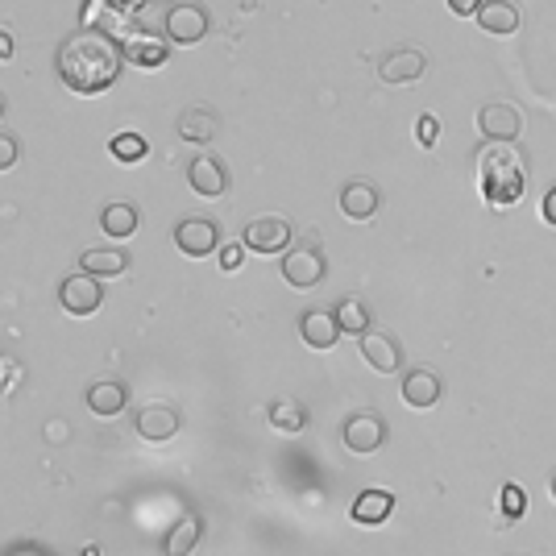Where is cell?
<instances>
[{
  "label": "cell",
  "instance_id": "cell-1",
  "mask_svg": "<svg viewBox=\"0 0 556 556\" xmlns=\"http://www.w3.org/2000/svg\"><path fill=\"white\" fill-rule=\"evenodd\" d=\"M121 42H113L104 30H75L59 46V79L79 96H96L113 88L121 75Z\"/></svg>",
  "mask_w": 556,
  "mask_h": 556
},
{
  "label": "cell",
  "instance_id": "cell-2",
  "mask_svg": "<svg viewBox=\"0 0 556 556\" xmlns=\"http://www.w3.org/2000/svg\"><path fill=\"white\" fill-rule=\"evenodd\" d=\"M478 175H482V191H486V200L494 208H507L523 196V183H527V171H523V158L515 146H503V142H494L482 150L478 158Z\"/></svg>",
  "mask_w": 556,
  "mask_h": 556
},
{
  "label": "cell",
  "instance_id": "cell-3",
  "mask_svg": "<svg viewBox=\"0 0 556 556\" xmlns=\"http://www.w3.org/2000/svg\"><path fill=\"white\" fill-rule=\"evenodd\" d=\"M162 30H166V42H175V46H196V42L208 38L212 17H208L200 5H191V0H175V5L166 9Z\"/></svg>",
  "mask_w": 556,
  "mask_h": 556
},
{
  "label": "cell",
  "instance_id": "cell-4",
  "mask_svg": "<svg viewBox=\"0 0 556 556\" xmlns=\"http://www.w3.org/2000/svg\"><path fill=\"white\" fill-rule=\"evenodd\" d=\"M59 303H63V312L71 316H92L100 312V303H104V287H100V278L92 274H71L63 278V287H59Z\"/></svg>",
  "mask_w": 556,
  "mask_h": 556
},
{
  "label": "cell",
  "instance_id": "cell-5",
  "mask_svg": "<svg viewBox=\"0 0 556 556\" xmlns=\"http://www.w3.org/2000/svg\"><path fill=\"white\" fill-rule=\"evenodd\" d=\"M341 440H345V449L357 453V457L378 453L382 444H386V424H382V415H370V411L349 415L345 428H341Z\"/></svg>",
  "mask_w": 556,
  "mask_h": 556
},
{
  "label": "cell",
  "instance_id": "cell-6",
  "mask_svg": "<svg viewBox=\"0 0 556 556\" xmlns=\"http://www.w3.org/2000/svg\"><path fill=\"white\" fill-rule=\"evenodd\" d=\"M324 254L316 245H303V249H287L283 254V278L291 287L299 291H308V287H320L324 283Z\"/></svg>",
  "mask_w": 556,
  "mask_h": 556
},
{
  "label": "cell",
  "instance_id": "cell-7",
  "mask_svg": "<svg viewBox=\"0 0 556 556\" xmlns=\"http://www.w3.org/2000/svg\"><path fill=\"white\" fill-rule=\"evenodd\" d=\"M175 245L183 249L187 258H208L220 249V229L216 220H204V216H187L175 225Z\"/></svg>",
  "mask_w": 556,
  "mask_h": 556
},
{
  "label": "cell",
  "instance_id": "cell-8",
  "mask_svg": "<svg viewBox=\"0 0 556 556\" xmlns=\"http://www.w3.org/2000/svg\"><path fill=\"white\" fill-rule=\"evenodd\" d=\"M137 436L150 440V444H166L171 436H179L183 428V415L171 407V403H146L142 411H137V420H133Z\"/></svg>",
  "mask_w": 556,
  "mask_h": 556
},
{
  "label": "cell",
  "instance_id": "cell-9",
  "mask_svg": "<svg viewBox=\"0 0 556 556\" xmlns=\"http://www.w3.org/2000/svg\"><path fill=\"white\" fill-rule=\"evenodd\" d=\"M254 254H287L291 245V225L283 216H258L245 225V237H241Z\"/></svg>",
  "mask_w": 556,
  "mask_h": 556
},
{
  "label": "cell",
  "instance_id": "cell-10",
  "mask_svg": "<svg viewBox=\"0 0 556 556\" xmlns=\"http://www.w3.org/2000/svg\"><path fill=\"white\" fill-rule=\"evenodd\" d=\"M428 59H424V50H415V46H395V50H386L382 59H378V79L382 83H415L424 75Z\"/></svg>",
  "mask_w": 556,
  "mask_h": 556
},
{
  "label": "cell",
  "instance_id": "cell-11",
  "mask_svg": "<svg viewBox=\"0 0 556 556\" xmlns=\"http://www.w3.org/2000/svg\"><path fill=\"white\" fill-rule=\"evenodd\" d=\"M361 357H366V366L378 370V374H395L403 366V349L391 332H378V328H366L361 332Z\"/></svg>",
  "mask_w": 556,
  "mask_h": 556
},
{
  "label": "cell",
  "instance_id": "cell-12",
  "mask_svg": "<svg viewBox=\"0 0 556 556\" xmlns=\"http://www.w3.org/2000/svg\"><path fill=\"white\" fill-rule=\"evenodd\" d=\"M187 179H191V187H196V196H204V200H216V196H225V191H229V171H225V162H220L216 154L191 158Z\"/></svg>",
  "mask_w": 556,
  "mask_h": 556
},
{
  "label": "cell",
  "instance_id": "cell-13",
  "mask_svg": "<svg viewBox=\"0 0 556 556\" xmlns=\"http://www.w3.org/2000/svg\"><path fill=\"white\" fill-rule=\"evenodd\" d=\"M478 129L486 142H515L523 129V113L515 104H486L478 113Z\"/></svg>",
  "mask_w": 556,
  "mask_h": 556
},
{
  "label": "cell",
  "instance_id": "cell-14",
  "mask_svg": "<svg viewBox=\"0 0 556 556\" xmlns=\"http://www.w3.org/2000/svg\"><path fill=\"white\" fill-rule=\"evenodd\" d=\"M444 395V382L432 374V370H407L403 374V403L415 407V411H428L436 407Z\"/></svg>",
  "mask_w": 556,
  "mask_h": 556
},
{
  "label": "cell",
  "instance_id": "cell-15",
  "mask_svg": "<svg viewBox=\"0 0 556 556\" xmlns=\"http://www.w3.org/2000/svg\"><path fill=\"white\" fill-rule=\"evenodd\" d=\"M474 17H478V25H482L486 34H498V38L515 34V30H519V21H523V13H519L515 0H482Z\"/></svg>",
  "mask_w": 556,
  "mask_h": 556
},
{
  "label": "cell",
  "instance_id": "cell-16",
  "mask_svg": "<svg viewBox=\"0 0 556 556\" xmlns=\"http://www.w3.org/2000/svg\"><path fill=\"white\" fill-rule=\"evenodd\" d=\"M378 208H382V196H378L374 183L353 179V183L341 187V212L349 220H370V216H378Z\"/></svg>",
  "mask_w": 556,
  "mask_h": 556
},
{
  "label": "cell",
  "instance_id": "cell-17",
  "mask_svg": "<svg viewBox=\"0 0 556 556\" xmlns=\"http://www.w3.org/2000/svg\"><path fill=\"white\" fill-rule=\"evenodd\" d=\"M391 511H395V494L391 490H361L357 498H353V523H361V527H378V523H386L391 519Z\"/></svg>",
  "mask_w": 556,
  "mask_h": 556
},
{
  "label": "cell",
  "instance_id": "cell-18",
  "mask_svg": "<svg viewBox=\"0 0 556 556\" xmlns=\"http://www.w3.org/2000/svg\"><path fill=\"white\" fill-rule=\"evenodd\" d=\"M299 332H303V341H308L312 349H332L341 341V324H337V316L332 312H324V308H316V312H303V320H299Z\"/></svg>",
  "mask_w": 556,
  "mask_h": 556
},
{
  "label": "cell",
  "instance_id": "cell-19",
  "mask_svg": "<svg viewBox=\"0 0 556 556\" xmlns=\"http://www.w3.org/2000/svg\"><path fill=\"white\" fill-rule=\"evenodd\" d=\"M125 399H129V391H125L117 378H104V382H92L88 386V411L100 415V420H113V415H121L125 411Z\"/></svg>",
  "mask_w": 556,
  "mask_h": 556
},
{
  "label": "cell",
  "instance_id": "cell-20",
  "mask_svg": "<svg viewBox=\"0 0 556 556\" xmlns=\"http://www.w3.org/2000/svg\"><path fill=\"white\" fill-rule=\"evenodd\" d=\"M166 54H171V46L154 34H133L129 42H121V59H129L137 67H162Z\"/></svg>",
  "mask_w": 556,
  "mask_h": 556
},
{
  "label": "cell",
  "instance_id": "cell-21",
  "mask_svg": "<svg viewBox=\"0 0 556 556\" xmlns=\"http://www.w3.org/2000/svg\"><path fill=\"white\" fill-rule=\"evenodd\" d=\"M200 536H204V523L196 515H179V523L162 540V556H191L200 544Z\"/></svg>",
  "mask_w": 556,
  "mask_h": 556
},
{
  "label": "cell",
  "instance_id": "cell-22",
  "mask_svg": "<svg viewBox=\"0 0 556 556\" xmlns=\"http://www.w3.org/2000/svg\"><path fill=\"white\" fill-rule=\"evenodd\" d=\"M220 129V117L212 113V108H187V113L179 117V137L191 146H208L212 137Z\"/></svg>",
  "mask_w": 556,
  "mask_h": 556
},
{
  "label": "cell",
  "instance_id": "cell-23",
  "mask_svg": "<svg viewBox=\"0 0 556 556\" xmlns=\"http://www.w3.org/2000/svg\"><path fill=\"white\" fill-rule=\"evenodd\" d=\"M125 266H129V258H125V249H117V245L88 249V254L79 258V270L92 274V278H117V274H125Z\"/></svg>",
  "mask_w": 556,
  "mask_h": 556
},
{
  "label": "cell",
  "instance_id": "cell-24",
  "mask_svg": "<svg viewBox=\"0 0 556 556\" xmlns=\"http://www.w3.org/2000/svg\"><path fill=\"white\" fill-rule=\"evenodd\" d=\"M137 225H142V216H137V208H133V204L113 200V204H104V212H100V229H104L108 237H113V241L133 237V233H137Z\"/></svg>",
  "mask_w": 556,
  "mask_h": 556
},
{
  "label": "cell",
  "instance_id": "cell-25",
  "mask_svg": "<svg viewBox=\"0 0 556 556\" xmlns=\"http://www.w3.org/2000/svg\"><path fill=\"white\" fill-rule=\"evenodd\" d=\"M270 424L278 432H303L308 428V411H303V403H295V399H278L270 407Z\"/></svg>",
  "mask_w": 556,
  "mask_h": 556
},
{
  "label": "cell",
  "instance_id": "cell-26",
  "mask_svg": "<svg viewBox=\"0 0 556 556\" xmlns=\"http://www.w3.org/2000/svg\"><path fill=\"white\" fill-rule=\"evenodd\" d=\"M332 316H337L341 332H353V337H361V332L370 328V312H366V303H361V299H341L337 308H332Z\"/></svg>",
  "mask_w": 556,
  "mask_h": 556
},
{
  "label": "cell",
  "instance_id": "cell-27",
  "mask_svg": "<svg viewBox=\"0 0 556 556\" xmlns=\"http://www.w3.org/2000/svg\"><path fill=\"white\" fill-rule=\"evenodd\" d=\"M108 146H113V158H121V162H142L150 154V142L142 133H117Z\"/></svg>",
  "mask_w": 556,
  "mask_h": 556
},
{
  "label": "cell",
  "instance_id": "cell-28",
  "mask_svg": "<svg viewBox=\"0 0 556 556\" xmlns=\"http://www.w3.org/2000/svg\"><path fill=\"white\" fill-rule=\"evenodd\" d=\"M503 515L515 523V519H523L527 515V494H523V486H503Z\"/></svg>",
  "mask_w": 556,
  "mask_h": 556
},
{
  "label": "cell",
  "instance_id": "cell-29",
  "mask_svg": "<svg viewBox=\"0 0 556 556\" xmlns=\"http://www.w3.org/2000/svg\"><path fill=\"white\" fill-rule=\"evenodd\" d=\"M21 158V142L13 133H0V171H9V166H17Z\"/></svg>",
  "mask_w": 556,
  "mask_h": 556
},
{
  "label": "cell",
  "instance_id": "cell-30",
  "mask_svg": "<svg viewBox=\"0 0 556 556\" xmlns=\"http://www.w3.org/2000/svg\"><path fill=\"white\" fill-rule=\"evenodd\" d=\"M216 254H220V266H225V270H237V266H241V258H245V241H233V245H220Z\"/></svg>",
  "mask_w": 556,
  "mask_h": 556
},
{
  "label": "cell",
  "instance_id": "cell-31",
  "mask_svg": "<svg viewBox=\"0 0 556 556\" xmlns=\"http://www.w3.org/2000/svg\"><path fill=\"white\" fill-rule=\"evenodd\" d=\"M436 137H440V121L428 113V117L420 121V146H428V150H432V146H436Z\"/></svg>",
  "mask_w": 556,
  "mask_h": 556
},
{
  "label": "cell",
  "instance_id": "cell-32",
  "mask_svg": "<svg viewBox=\"0 0 556 556\" xmlns=\"http://www.w3.org/2000/svg\"><path fill=\"white\" fill-rule=\"evenodd\" d=\"M67 436H71V424L67 420H50L46 424V444H67Z\"/></svg>",
  "mask_w": 556,
  "mask_h": 556
},
{
  "label": "cell",
  "instance_id": "cell-33",
  "mask_svg": "<svg viewBox=\"0 0 556 556\" xmlns=\"http://www.w3.org/2000/svg\"><path fill=\"white\" fill-rule=\"evenodd\" d=\"M540 212H544V220H548V225H556V187H548V191H544Z\"/></svg>",
  "mask_w": 556,
  "mask_h": 556
},
{
  "label": "cell",
  "instance_id": "cell-34",
  "mask_svg": "<svg viewBox=\"0 0 556 556\" xmlns=\"http://www.w3.org/2000/svg\"><path fill=\"white\" fill-rule=\"evenodd\" d=\"M478 5H482V0H449V9H453L457 17H474Z\"/></svg>",
  "mask_w": 556,
  "mask_h": 556
},
{
  "label": "cell",
  "instance_id": "cell-35",
  "mask_svg": "<svg viewBox=\"0 0 556 556\" xmlns=\"http://www.w3.org/2000/svg\"><path fill=\"white\" fill-rule=\"evenodd\" d=\"M0 59H13V38L0 30Z\"/></svg>",
  "mask_w": 556,
  "mask_h": 556
},
{
  "label": "cell",
  "instance_id": "cell-36",
  "mask_svg": "<svg viewBox=\"0 0 556 556\" xmlns=\"http://www.w3.org/2000/svg\"><path fill=\"white\" fill-rule=\"evenodd\" d=\"M83 556H100V544H88V548H83Z\"/></svg>",
  "mask_w": 556,
  "mask_h": 556
},
{
  "label": "cell",
  "instance_id": "cell-37",
  "mask_svg": "<svg viewBox=\"0 0 556 556\" xmlns=\"http://www.w3.org/2000/svg\"><path fill=\"white\" fill-rule=\"evenodd\" d=\"M552 498H556V474H552Z\"/></svg>",
  "mask_w": 556,
  "mask_h": 556
},
{
  "label": "cell",
  "instance_id": "cell-38",
  "mask_svg": "<svg viewBox=\"0 0 556 556\" xmlns=\"http://www.w3.org/2000/svg\"><path fill=\"white\" fill-rule=\"evenodd\" d=\"M0 117H5V100H0Z\"/></svg>",
  "mask_w": 556,
  "mask_h": 556
}]
</instances>
